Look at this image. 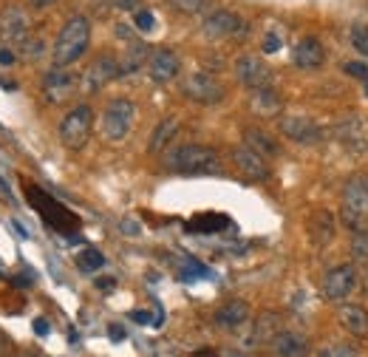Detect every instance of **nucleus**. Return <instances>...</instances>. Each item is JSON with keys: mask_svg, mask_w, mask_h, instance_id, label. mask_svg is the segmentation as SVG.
Here are the masks:
<instances>
[{"mask_svg": "<svg viewBox=\"0 0 368 357\" xmlns=\"http://www.w3.org/2000/svg\"><path fill=\"white\" fill-rule=\"evenodd\" d=\"M162 165L168 173L176 176H210V173H221V156L218 150L207 148V145H173L165 150Z\"/></svg>", "mask_w": 368, "mask_h": 357, "instance_id": "obj_1", "label": "nucleus"}, {"mask_svg": "<svg viewBox=\"0 0 368 357\" xmlns=\"http://www.w3.org/2000/svg\"><path fill=\"white\" fill-rule=\"evenodd\" d=\"M88 45H91V20L85 14H71L63 23V28L54 40L51 60H54V65L68 68V65H74L77 60L85 57Z\"/></svg>", "mask_w": 368, "mask_h": 357, "instance_id": "obj_2", "label": "nucleus"}, {"mask_svg": "<svg viewBox=\"0 0 368 357\" xmlns=\"http://www.w3.org/2000/svg\"><path fill=\"white\" fill-rule=\"evenodd\" d=\"M26 199H28V204L34 207V213H37L51 230H57V233H63V236H77V230L82 227L80 216H77L74 210H68L63 202H57L51 193H45L40 185L26 182Z\"/></svg>", "mask_w": 368, "mask_h": 357, "instance_id": "obj_3", "label": "nucleus"}, {"mask_svg": "<svg viewBox=\"0 0 368 357\" xmlns=\"http://www.w3.org/2000/svg\"><path fill=\"white\" fill-rule=\"evenodd\" d=\"M91 131H94V108L91 105H77L71 108L63 122H60V145L65 150H82L91 139Z\"/></svg>", "mask_w": 368, "mask_h": 357, "instance_id": "obj_4", "label": "nucleus"}, {"mask_svg": "<svg viewBox=\"0 0 368 357\" xmlns=\"http://www.w3.org/2000/svg\"><path fill=\"white\" fill-rule=\"evenodd\" d=\"M134 119H136V105L125 97L119 99H111L102 111V119H99V131L108 142H122L131 128H134Z\"/></svg>", "mask_w": 368, "mask_h": 357, "instance_id": "obj_5", "label": "nucleus"}, {"mask_svg": "<svg viewBox=\"0 0 368 357\" xmlns=\"http://www.w3.org/2000/svg\"><path fill=\"white\" fill-rule=\"evenodd\" d=\"M182 97L195 105H218L227 97L224 82L210 71H193L182 79Z\"/></svg>", "mask_w": 368, "mask_h": 357, "instance_id": "obj_6", "label": "nucleus"}, {"mask_svg": "<svg viewBox=\"0 0 368 357\" xmlns=\"http://www.w3.org/2000/svg\"><path fill=\"white\" fill-rule=\"evenodd\" d=\"M340 219L352 227L360 230L368 219V179L352 176L343 187V202H340Z\"/></svg>", "mask_w": 368, "mask_h": 357, "instance_id": "obj_7", "label": "nucleus"}, {"mask_svg": "<svg viewBox=\"0 0 368 357\" xmlns=\"http://www.w3.org/2000/svg\"><path fill=\"white\" fill-rule=\"evenodd\" d=\"M31 34V17L23 6L6 3L0 9V43L9 48H20Z\"/></svg>", "mask_w": 368, "mask_h": 357, "instance_id": "obj_8", "label": "nucleus"}, {"mask_svg": "<svg viewBox=\"0 0 368 357\" xmlns=\"http://www.w3.org/2000/svg\"><path fill=\"white\" fill-rule=\"evenodd\" d=\"M119 77H122V74H119V60H117L114 54H99V57H94L91 65L82 71L80 88H82L85 94H97V91H102L108 82H114V79H119Z\"/></svg>", "mask_w": 368, "mask_h": 357, "instance_id": "obj_9", "label": "nucleus"}, {"mask_svg": "<svg viewBox=\"0 0 368 357\" xmlns=\"http://www.w3.org/2000/svg\"><path fill=\"white\" fill-rule=\"evenodd\" d=\"M80 88V77L63 65H51L45 74H43V94L51 105H63L68 102Z\"/></svg>", "mask_w": 368, "mask_h": 357, "instance_id": "obj_10", "label": "nucleus"}, {"mask_svg": "<svg viewBox=\"0 0 368 357\" xmlns=\"http://www.w3.org/2000/svg\"><path fill=\"white\" fill-rule=\"evenodd\" d=\"M357 287V267L355 264H340L335 270L326 273L323 284H320V292L329 304H343Z\"/></svg>", "mask_w": 368, "mask_h": 357, "instance_id": "obj_11", "label": "nucleus"}, {"mask_svg": "<svg viewBox=\"0 0 368 357\" xmlns=\"http://www.w3.org/2000/svg\"><path fill=\"white\" fill-rule=\"evenodd\" d=\"M201 31H204L207 40H227V37L244 34V31H247V23H244L235 11H229V9H212V11L204 17Z\"/></svg>", "mask_w": 368, "mask_h": 357, "instance_id": "obj_12", "label": "nucleus"}, {"mask_svg": "<svg viewBox=\"0 0 368 357\" xmlns=\"http://www.w3.org/2000/svg\"><path fill=\"white\" fill-rule=\"evenodd\" d=\"M232 71H235V79H238L241 85H247L249 91L272 85V68H269L261 57H255V54H241V57L235 60Z\"/></svg>", "mask_w": 368, "mask_h": 357, "instance_id": "obj_13", "label": "nucleus"}, {"mask_svg": "<svg viewBox=\"0 0 368 357\" xmlns=\"http://www.w3.org/2000/svg\"><path fill=\"white\" fill-rule=\"evenodd\" d=\"M281 133L286 139L298 142V145H320L323 142V128L315 119L303 116V114H286V116H281Z\"/></svg>", "mask_w": 368, "mask_h": 357, "instance_id": "obj_14", "label": "nucleus"}, {"mask_svg": "<svg viewBox=\"0 0 368 357\" xmlns=\"http://www.w3.org/2000/svg\"><path fill=\"white\" fill-rule=\"evenodd\" d=\"M148 77L153 79V82H159V85H165V82H171V79H176L179 77V71H182V60H179V54L173 51V48H168V45H159V48H153L151 51V57H148Z\"/></svg>", "mask_w": 368, "mask_h": 357, "instance_id": "obj_15", "label": "nucleus"}, {"mask_svg": "<svg viewBox=\"0 0 368 357\" xmlns=\"http://www.w3.org/2000/svg\"><path fill=\"white\" fill-rule=\"evenodd\" d=\"M232 162L247 182H266L269 179V162L261 153H255L252 148H247L244 142L232 148Z\"/></svg>", "mask_w": 368, "mask_h": 357, "instance_id": "obj_16", "label": "nucleus"}, {"mask_svg": "<svg viewBox=\"0 0 368 357\" xmlns=\"http://www.w3.org/2000/svg\"><path fill=\"white\" fill-rule=\"evenodd\" d=\"M264 357H309V341L301 332L292 329H281L266 346Z\"/></svg>", "mask_w": 368, "mask_h": 357, "instance_id": "obj_17", "label": "nucleus"}, {"mask_svg": "<svg viewBox=\"0 0 368 357\" xmlns=\"http://www.w3.org/2000/svg\"><path fill=\"white\" fill-rule=\"evenodd\" d=\"M247 324H249V304L241 301V298H232L212 312V326L221 329V332H235Z\"/></svg>", "mask_w": 368, "mask_h": 357, "instance_id": "obj_18", "label": "nucleus"}, {"mask_svg": "<svg viewBox=\"0 0 368 357\" xmlns=\"http://www.w3.org/2000/svg\"><path fill=\"white\" fill-rule=\"evenodd\" d=\"M292 62L301 68V71H315L326 62V48L318 37H303L295 43L292 48Z\"/></svg>", "mask_w": 368, "mask_h": 357, "instance_id": "obj_19", "label": "nucleus"}, {"mask_svg": "<svg viewBox=\"0 0 368 357\" xmlns=\"http://www.w3.org/2000/svg\"><path fill=\"white\" fill-rule=\"evenodd\" d=\"M281 329H283V318H281L278 312H261V315L252 321L249 346H266Z\"/></svg>", "mask_w": 368, "mask_h": 357, "instance_id": "obj_20", "label": "nucleus"}, {"mask_svg": "<svg viewBox=\"0 0 368 357\" xmlns=\"http://www.w3.org/2000/svg\"><path fill=\"white\" fill-rule=\"evenodd\" d=\"M179 128H182V122H179V116H165L156 128H153V133H151V142H148V153H153V156H159V153H165L171 145H173V139H176V133H179Z\"/></svg>", "mask_w": 368, "mask_h": 357, "instance_id": "obj_21", "label": "nucleus"}, {"mask_svg": "<svg viewBox=\"0 0 368 357\" xmlns=\"http://www.w3.org/2000/svg\"><path fill=\"white\" fill-rule=\"evenodd\" d=\"M151 51H153V48H151L148 43H142V40H131V43H128V48L122 51V60H119V74H122V77H128V74L142 71V68L148 65Z\"/></svg>", "mask_w": 368, "mask_h": 357, "instance_id": "obj_22", "label": "nucleus"}, {"mask_svg": "<svg viewBox=\"0 0 368 357\" xmlns=\"http://www.w3.org/2000/svg\"><path fill=\"white\" fill-rule=\"evenodd\" d=\"M249 105H252V111L258 116H278L281 108H283V99H281V94L272 85H266V88H255L252 91Z\"/></svg>", "mask_w": 368, "mask_h": 357, "instance_id": "obj_23", "label": "nucleus"}, {"mask_svg": "<svg viewBox=\"0 0 368 357\" xmlns=\"http://www.w3.org/2000/svg\"><path fill=\"white\" fill-rule=\"evenodd\" d=\"M229 227H232V221L221 213H198L187 221V233H195V236H212V233H224Z\"/></svg>", "mask_w": 368, "mask_h": 357, "instance_id": "obj_24", "label": "nucleus"}, {"mask_svg": "<svg viewBox=\"0 0 368 357\" xmlns=\"http://www.w3.org/2000/svg\"><path fill=\"white\" fill-rule=\"evenodd\" d=\"M340 326L355 335V338H366L368 335V309L360 304H346L340 307Z\"/></svg>", "mask_w": 368, "mask_h": 357, "instance_id": "obj_25", "label": "nucleus"}, {"mask_svg": "<svg viewBox=\"0 0 368 357\" xmlns=\"http://www.w3.org/2000/svg\"><path fill=\"white\" fill-rule=\"evenodd\" d=\"M335 216L329 210H315L312 219H309V236L318 247H326L332 238H335Z\"/></svg>", "mask_w": 368, "mask_h": 357, "instance_id": "obj_26", "label": "nucleus"}, {"mask_svg": "<svg viewBox=\"0 0 368 357\" xmlns=\"http://www.w3.org/2000/svg\"><path fill=\"white\" fill-rule=\"evenodd\" d=\"M244 145L247 148H252L255 153H261L264 159H272V156H278L281 153V148H278V142L266 133V131H261V128H244Z\"/></svg>", "mask_w": 368, "mask_h": 357, "instance_id": "obj_27", "label": "nucleus"}, {"mask_svg": "<svg viewBox=\"0 0 368 357\" xmlns=\"http://www.w3.org/2000/svg\"><path fill=\"white\" fill-rule=\"evenodd\" d=\"M335 133H337V139L343 142V145H349V148H366V136H363V125H360V119H355V116H346V119H340L337 122V128H335Z\"/></svg>", "mask_w": 368, "mask_h": 357, "instance_id": "obj_28", "label": "nucleus"}, {"mask_svg": "<svg viewBox=\"0 0 368 357\" xmlns=\"http://www.w3.org/2000/svg\"><path fill=\"white\" fill-rule=\"evenodd\" d=\"M77 267H80L82 273H99V270L105 267V256H102L97 247H85V250L77 253Z\"/></svg>", "mask_w": 368, "mask_h": 357, "instance_id": "obj_29", "label": "nucleus"}, {"mask_svg": "<svg viewBox=\"0 0 368 357\" xmlns=\"http://www.w3.org/2000/svg\"><path fill=\"white\" fill-rule=\"evenodd\" d=\"M168 3H171V9H173V11L187 14V17L201 14V11H207V9L212 6V0H168Z\"/></svg>", "mask_w": 368, "mask_h": 357, "instance_id": "obj_30", "label": "nucleus"}, {"mask_svg": "<svg viewBox=\"0 0 368 357\" xmlns=\"http://www.w3.org/2000/svg\"><path fill=\"white\" fill-rule=\"evenodd\" d=\"M318 357H360V349L355 346V344H340V341H335V344H326Z\"/></svg>", "mask_w": 368, "mask_h": 357, "instance_id": "obj_31", "label": "nucleus"}, {"mask_svg": "<svg viewBox=\"0 0 368 357\" xmlns=\"http://www.w3.org/2000/svg\"><path fill=\"white\" fill-rule=\"evenodd\" d=\"M17 51H20V57H23V60H40V57L45 54V43H43V37L28 34V40H26Z\"/></svg>", "mask_w": 368, "mask_h": 357, "instance_id": "obj_32", "label": "nucleus"}, {"mask_svg": "<svg viewBox=\"0 0 368 357\" xmlns=\"http://www.w3.org/2000/svg\"><path fill=\"white\" fill-rule=\"evenodd\" d=\"M352 256H355L357 261H368V230L366 227L355 230V236H352Z\"/></svg>", "mask_w": 368, "mask_h": 357, "instance_id": "obj_33", "label": "nucleus"}, {"mask_svg": "<svg viewBox=\"0 0 368 357\" xmlns=\"http://www.w3.org/2000/svg\"><path fill=\"white\" fill-rule=\"evenodd\" d=\"M134 26L139 28V31H153L156 28V17H153V11L151 9H136L134 11Z\"/></svg>", "mask_w": 368, "mask_h": 357, "instance_id": "obj_34", "label": "nucleus"}, {"mask_svg": "<svg viewBox=\"0 0 368 357\" xmlns=\"http://www.w3.org/2000/svg\"><path fill=\"white\" fill-rule=\"evenodd\" d=\"M352 45L357 48V54L368 57V26H355L352 28Z\"/></svg>", "mask_w": 368, "mask_h": 357, "instance_id": "obj_35", "label": "nucleus"}, {"mask_svg": "<svg viewBox=\"0 0 368 357\" xmlns=\"http://www.w3.org/2000/svg\"><path fill=\"white\" fill-rule=\"evenodd\" d=\"M343 71H346L349 77H357V79L368 82V65L366 62H346V65H343Z\"/></svg>", "mask_w": 368, "mask_h": 357, "instance_id": "obj_36", "label": "nucleus"}, {"mask_svg": "<svg viewBox=\"0 0 368 357\" xmlns=\"http://www.w3.org/2000/svg\"><path fill=\"white\" fill-rule=\"evenodd\" d=\"M278 48H281V37H278L275 31H266V34H264V51H266V54H275Z\"/></svg>", "mask_w": 368, "mask_h": 357, "instance_id": "obj_37", "label": "nucleus"}, {"mask_svg": "<svg viewBox=\"0 0 368 357\" xmlns=\"http://www.w3.org/2000/svg\"><path fill=\"white\" fill-rule=\"evenodd\" d=\"M11 287H34V273H20V275H11L9 278Z\"/></svg>", "mask_w": 368, "mask_h": 357, "instance_id": "obj_38", "label": "nucleus"}, {"mask_svg": "<svg viewBox=\"0 0 368 357\" xmlns=\"http://www.w3.org/2000/svg\"><path fill=\"white\" fill-rule=\"evenodd\" d=\"M108 3H111L114 9H119V11H136L142 0H108Z\"/></svg>", "mask_w": 368, "mask_h": 357, "instance_id": "obj_39", "label": "nucleus"}, {"mask_svg": "<svg viewBox=\"0 0 368 357\" xmlns=\"http://www.w3.org/2000/svg\"><path fill=\"white\" fill-rule=\"evenodd\" d=\"M119 230H122L125 236H139V233H142V227H139V221H134V219H125V221L119 224Z\"/></svg>", "mask_w": 368, "mask_h": 357, "instance_id": "obj_40", "label": "nucleus"}, {"mask_svg": "<svg viewBox=\"0 0 368 357\" xmlns=\"http://www.w3.org/2000/svg\"><path fill=\"white\" fill-rule=\"evenodd\" d=\"M11 62H14V51L9 45H3L0 48V65H11Z\"/></svg>", "mask_w": 368, "mask_h": 357, "instance_id": "obj_41", "label": "nucleus"}, {"mask_svg": "<svg viewBox=\"0 0 368 357\" xmlns=\"http://www.w3.org/2000/svg\"><path fill=\"white\" fill-rule=\"evenodd\" d=\"M117 37H122V40H128V43H131V40H134V31H131L125 23H117Z\"/></svg>", "mask_w": 368, "mask_h": 357, "instance_id": "obj_42", "label": "nucleus"}, {"mask_svg": "<svg viewBox=\"0 0 368 357\" xmlns=\"http://www.w3.org/2000/svg\"><path fill=\"white\" fill-rule=\"evenodd\" d=\"M131 318H134L136 324H156V321L151 318V312H131Z\"/></svg>", "mask_w": 368, "mask_h": 357, "instance_id": "obj_43", "label": "nucleus"}, {"mask_svg": "<svg viewBox=\"0 0 368 357\" xmlns=\"http://www.w3.org/2000/svg\"><path fill=\"white\" fill-rule=\"evenodd\" d=\"M3 357H43L37 349H20V352H9V355H3Z\"/></svg>", "mask_w": 368, "mask_h": 357, "instance_id": "obj_44", "label": "nucleus"}, {"mask_svg": "<svg viewBox=\"0 0 368 357\" xmlns=\"http://www.w3.org/2000/svg\"><path fill=\"white\" fill-rule=\"evenodd\" d=\"M34 332H37L40 338H43V335H48V324H45L43 318H40V321H34Z\"/></svg>", "mask_w": 368, "mask_h": 357, "instance_id": "obj_45", "label": "nucleus"}, {"mask_svg": "<svg viewBox=\"0 0 368 357\" xmlns=\"http://www.w3.org/2000/svg\"><path fill=\"white\" fill-rule=\"evenodd\" d=\"M108 335H111V338H114V341H122V338H125V329H122V326H117V324H114V326H111V329H108Z\"/></svg>", "mask_w": 368, "mask_h": 357, "instance_id": "obj_46", "label": "nucleus"}, {"mask_svg": "<svg viewBox=\"0 0 368 357\" xmlns=\"http://www.w3.org/2000/svg\"><path fill=\"white\" fill-rule=\"evenodd\" d=\"M31 3V9H51L57 0H28Z\"/></svg>", "mask_w": 368, "mask_h": 357, "instance_id": "obj_47", "label": "nucleus"}, {"mask_svg": "<svg viewBox=\"0 0 368 357\" xmlns=\"http://www.w3.org/2000/svg\"><path fill=\"white\" fill-rule=\"evenodd\" d=\"M190 357H221L218 352H212V349H198V352H193Z\"/></svg>", "mask_w": 368, "mask_h": 357, "instance_id": "obj_48", "label": "nucleus"}, {"mask_svg": "<svg viewBox=\"0 0 368 357\" xmlns=\"http://www.w3.org/2000/svg\"><path fill=\"white\" fill-rule=\"evenodd\" d=\"M357 275H360V284H363V292H366V295H368V267H366V270H363V273H357Z\"/></svg>", "mask_w": 368, "mask_h": 357, "instance_id": "obj_49", "label": "nucleus"}, {"mask_svg": "<svg viewBox=\"0 0 368 357\" xmlns=\"http://www.w3.org/2000/svg\"><path fill=\"white\" fill-rule=\"evenodd\" d=\"M3 355H9V341L0 335V357H3Z\"/></svg>", "mask_w": 368, "mask_h": 357, "instance_id": "obj_50", "label": "nucleus"}, {"mask_svg": "<svg viewBox=\"0 0 368 357\" xmlns=\"http://www.w3.org/2000/svg\"><path fill=\"white\" fill-rule=\"evenodd\" d=\"M97 287H102V290H111V287H114V281H111V278H108V281H97Z\"/></svg>", "mask_w": 368, "mask_h": 357, "instance_id": "obj_51", "label": "nucleus"}]
</instances>
